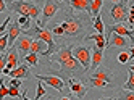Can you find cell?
Masks as SVG:
<instances>
[{
    "label": "cell",
    "instance_id": "obj_20",
    "mask_svg": "<svg viewBox=\"0 0 134 100\" xmlns=\"http://www.w3.org/2000/svg\"><path fill=\"white\" fill-rule=\"evenodd\" d=\"M87 84H89L91 87H97V89H107V87H113L111 84H108V82L102 81V79L92 77V76H89V79H87Z\"/></svg>",
    "mask_w": 134,
    "mask_h": 100
},
{
    "label": "cell",
    "instance_id": "obj_4",
    "mask_svg": "<svg viewBox=\"0 0 134 100\" xmlns=\"http://www.w3.org/2000/svg\"><path fill=\"white\" fill-rule=\"evenodd\" d=\"M60 10H62V3L58 0H45L44 8H42V18L34 23H37L41 27H44V24H47V21L52 19L57 15V12H60Z\"/></svg>",
    "mask_w": 134,
    "mask_h": 100
},
{
    "label": "cell",
    "instance_id": "obj_39",
    "mask_svg": "<svg viewBox=\"0 0 134 100\" xmlns=\"http://www.w3.org/2000/svg\"><path fill=\"white\" fill-rule=\"evenodd\" d=\"M110 3H118V2H121V0H108Z\"/></svg>",
    "mask_w": 134,
    "mask_h": 100
},
{
    "label": "cell",
    "instance_id": "obj_14",
    "mask_svg": "<svg viewBox=\"0 0 134 100\" xmlns=\"http://www.w3.org/2000/svg\"><path fill=\"white\" fill-rule=\"evenodd\" d=\"M7 34H8V44L13 45L16 39L23 34V29H21L20 24H18V21H13V23L8 24V32Z\"/></svg>",
    "mask_w": 134,
    "mask_h": 100
},
{
    "label": "cell",
    "instance_id": "obj_44",
    "mask_svg": "<svg viewBox=\"0 0 134 100\" xmlns=\"http://www.w3.org/2000/svg\"><path fill=\"white\" fill-rule=\"evenodd\" d=\"M100 100H113V98H100Z\"/></svg>",
    "mask_w": 134,
    "mask_h": 100
},
{
    "label": "cell",
    "instance_id": "obj_12",
    "mask_svg": "<svg viewBox=\"0 0 134 100\" xmlns=\"http://www.w3.org/2000/svg\"><path fill=\"white\" fill-rule=\"evenodd\" d=\"M68 87H70V91L78 97V98H82L86 94H87V89H86V86L81 82V81H78L76 77H70L68 79Z\"/></svg>",
    "mask_w": 134,
    "mask_h": 100
},
{
    "label": "cell",
    "instance_id": "obj_2",
    "mask_svg": "<svg viewBox=\"0 0 134 100\" xmlns=\"http://www.w3.org/2000/svg\"><path fill=\"white\" fill-rule=\"evenodd\" d=\"M94 19H91V15L81 12L79 15H74L71 10L70 12H65L63 21H60L58 24L65 29V34L62 39L66 41H73V39H86L89 36V31L94 27L92 26Z\"/></svg>",
    "mask_w": 134,
    "mask_h": 100
},
{
    "label": "cell",
    "instance_id": "obj_9",
    "mask_svg": "<svg viewBox=\"0 0 134 100\" xmlns=\"http://www.w3.org/2000/svg\"><path fill=\"white\" fill-rule=\"evenodd\" d=\"M32 41L34 39H31L29 36H26V34H23V36H20L15 41V47L18 48V53H20V58L23 60L27 53H31V45H32Z\"/></svg>",
    "mask_w": 134,
    "mask_h": 100
},
{
    "label": "cell",
    "instance_id": "obj_11",
    "mask_svg": "<svg viewBox=\"0 0 134 100\" xmlns=\"http://www.w3.org/2000/svg\"><path fill=\"white\" fill-rule=\"evenodd\" d=\"M92 77H97V79H102V81H105V82H108V84H111L113 86V71L110 68H107V66H99L95 71H92V74H91Z\"/></svg>",
    "mask_w": 134,
    "mask_h": 100
},
{
    "label": "cell",
    "instance_id": "obj_24",
    "mask_svg": "<svg viewBox=\"0 0 134 100\" xmlns=\"http://www.w3.org/2000/svg\"><path fill=\"white\" fill-rule=\"evenodd\" d=\"M113 100H134V91H124L118 95V98H113Z\"/></svg>",
    "mask_w": 134,
    "mask_h": 100
},
{
    "label": "cell",
    "instance_id": "obj_13",
    "mask_svg": "<svg viewBox=\"0 0 134 100\" xmlns=\"http://www.w3.org/2000/svg\"><path fill=\"white\" fill-rule=\"evenodd\" d=\"M8 76H10V77H18V79H29V77H34V74H31V71H29V65H27V63H23V65H20L18 68L12 69Z\"/></svg>",
    "mask_w": 134,
    "mask_h": 100
},
{
    "label": "cell",
    "instance_id": "obj_41",
    "mask_svg": "<svg viewBox=\"0 0 134 100\" xmlns=\"http://www.w3.org/2000/svg\"><path fill=\"white\" fill-rule=\"evenodd\" d=\"M129 71H132V73H134V63H132V65L129 66Z\"/></svg>",
    "mask_w": 134,
    "mask_h": 100
},
{
    "label": "cell",
    "instance_id": "obj_15",
    "mask_svg": "<svg viewBox=\"0 0 134 100\" xmlns=\"http://www.w3.org/2000/svg\"><path fill=\"white\" fill-rule=\"evenodd\" d=\"M91 3L92 0H71L70 2V7L76 12H86L89 13L91 12Z\"/></svg>",
    "mask_w": 134,
    "mask_h": 100
},
{
    "label": "cell",
    "instance_id": "obj_26",
    "mask_svg": "<svg viewBox=\"0 0 134 100\" xmlns=\"http://www.w3.org/2000/svg\"><path fill=\"white\" fill-rule=\"evenodd\" d=\"M8 34H2L0 36V52H5V50L8 48Z\"/></svg>",
    "mask_w": 134,
    "mask_h": 100
},
{
    "label": "cell",
    "instance_id": "obj_17",
    "mask_svg": "<svg viewBox=\"0 0 134 100\" xmlns=\"http://www.w3.org/2000/svg\"><path fill=\"white\" fill-rule=\"evenodd\" d=\"M110 42L107 44V47H128L129 42H128V39L124 37V36H120V34H111L110 36Z\"/></svg>",
    "mask_w": 134,
    "mask_h": 100
},
{
    "label": "cell",
    "instance_id": "obj_36",
    "mask_svg": "<svg viewBox=\"0 0 134 100\" xmlns=\"http://www.w3.org/2000/svg\"><path fill=\"white\" fill-rule=\"evenodd\" d=\"M7 2H5V0H0V13H5L7 12Z\"/></svg>",
    "mask_w": 134,
    "mask_h": 100
},
{
    "label": "cell",
    "instance_id": "obj_32",
    "mask_svg": "<svg viewBox=\"0 0 134 100\" xmlns=\"http://www.w3.org/2000/svg\"><path fill=\"white\" fill-rule=\"evenodd\" d=\"M10 23H12V18H10V16L5 18V21H3L2 24H0V36H2V34L5 32V29L8 27V24H10Z\"/></svg>",
    "mask_w": 134,
    "mask_h": 100
},
{
    "label": "cell",
    "instance_id": "obj_1",
    "mask_svg": "<svg viewBox=\"0 0 134 100\" xmlns=\"http://www.w3.org/2000/svg\"><path fill=\"white\" fill-rule=\"evenodd\" d=\"M71 47L73 45H62L57 48V52L52 53L49 57V62L52 66H58V71H55V76H60L63 81H66L68 84V79L70 77H76V76H81L86 69L82 68V65L73 57L71 52Z\"/></svg>",
    "mask_w": 134,
    "mask_h": 100
},
{
    "label": "cell",
    "instance_id": "obj_34",
    "mask_svg": "<svg viewBox=\"0 0 134 100\" xmlns=\"http://www.w3.org/2000/svg\"><path fill=\"white\" fill-rule=\"evenodd\" d=\"M21 81H23V79L12 77V81H10V87H21Z\"/></svg>",
    "mask_w": 134,
    "mask_h": 100
},
{
    "label": "cell",
    "instance_id": "obj_42",
    "mask_svg": "<svg viewBox=\"0 0 134 100\" xmlns=\"http://www.w3.org/2000/svg\"><path fill=\"white\" fill-rule=\"evenodd\" d=\"M45 100H55V98H53V97H47Z\"/></svg>",
    "mask_w": 134,
    "mask_h": 100
},
{
    "label": "cell",
    "instance_id": "obj_35",
    "mask_svg": "<svg viewBox=\"0 0 134 100\" xmlns=\"http://www.w3.org/2000/svg\"><path fill=\"white\" fill-rule=\"evenodd\" d=\"M128 10H129V16H132L134 18V2H132V0H128Z\"/></svg>",
    "mask_w": 134,
    "mask_h": 100
},
{
    "label": "cell",
    "instance_id": "obj_21",
    "mask_svg": "<svg viewBox=\"0 0 134 100\" xmlns=\"http://www.w3.org/2000/svg\"><path fill=\"white\" fill-rule=\"evenodd\" d=\"M102 5H103V0H92V3H91V12H89V15L91 16H97L99 13H100V8H102Z\"/></svg>",
    "mask_w": 134,
    "mask_h": 100
},
{
    "label": "cell",
    "instance_id": "obj_6",
    "mask_svg": "<svg viewBox=\"0 0 134 100\" xmlns=\"http://www.w3.org/2000/svg\"><path fill=\"white\" fill-rule=\"evenodd\" d=\"M110 16L115 23H123L126 21L129 16V10H128V0H121V2L115 3L110 8Z\"/></svg>",
    "mask_w": 134,
    "mask_h": 100
},
{
    "label": "cell",
    "instance_id": "obj_38",
    "mask_svg": "<svg viewBox=\"0 0 134 100\" xmlns=\"http://www.w3.org/2000/svg\"><path fill=\"white\" fill-rule=\"evenodd\" d=\"M58 100H73L71 97H62V98H58Z\"/></svg>",
    "mask_w": 134,
    "mask_h": 100
},
{
    "label": "cell",
    "instance_id": "obj_30",
    "mask_svg": "<svg viewBox=\"0 0 134 100\" xmlns=\"http://www.w3.org/2000/svg\"><path fill=\"white\" fill-rule=\"evenodd\" d=\"M52 32H53L55 36H58V37H63V34H65V29H63L60 24H55V26L52 27Z\"/></svg>",
    "mask_w": 134,
    "mask_h": 100
},
{
    "label": "cell",
    "instance_id": "obj_5",
    "mask_svg": "<svg viewBox=\"0 0 134 100\" xmlns=\"http://www.w3.org/2000/svg\"><path fill=\"white\" fill-rule=\"evenodd\" d=\"M87 45H82V44H76L71 47V52H73V57L78 60V62L82 65V68L87 71V69L91 68V58H92V53Z\"/></svg>",
    "mask_w": 134,
    "mask_h": 100
},
{
    "label": "cell",
    "instance_id": "obj_10",
    "mask_svg": "<svg viewBox=\"0 0 134 100\" xmlns=\"http://www.w3.org/2000/svg\"><path fill=\"white\" fill-rule=\"evenodd\" d=\"M20 63H21V58H20V53H18V48L15 45H12L10 50L7 52V66L5 68H8L12 71V69L20 66Z\"/></svg>",
    "mask_w": 134,
    "mask_h": 100
},
{
    "label": "cell",
    "instance_id": "obj_46",
    "mask_svg": "<svg viewBox=\"0 0 134 100\" xmlns=\"http://www.w3.org/2000/svg\"><path fill=\"white\" fill-rule=\"evenodd\" d=\"M132 63H134V58H132Z\"/></svg>",
    "mask_w": 134,
    "mask_h": 100
},
{
    "label": "cell",
    "instance_id": "obj_3",
    "mask_svg": "<svg viewBox=\"0 0 134 100\" xmlns=\"http://www.w3.org/2000/svg\"><path fill=\"white\" fill-rule=\"evenodd\" d=\"M7 8L15 12V13H18L20 16L31 18L32 21H37V19H39V15L42 13L41 7L36 5V3H31L29 0H15L12 3H7Z\"/></svg>",
    "mask_w": 134,
    "mask_h": 100
},
{
    "label": "cell",
    "instance_id": "obj_40",
    "mask_svg": "<svg viewBox=\"0 0 134 100\" xmlns=\"http://www.w3.org/2000/svg\"><path fill=\"white\" fill-rule=\"evenodd\" d=\"M58 2H63V3H68V5H70V2H71V0H58Z\"/></svg>",
    "mask_w": 134,
    "mask_h": 100
},
{
    "label": "cell",
    "instance_id": "obj_28",
    "mask_svg": "<svg viewBox=\"0 0 134 100\" xmlns=\"http://www.w3.org/2000/svg\"><path fill=\"white\" fill-rule=\"evenodd\" d=\"M129 60H131V55H129V52H121V53L118 55V62H120L121 65H124V63H129Z\"/></svg>",
    "mask_w": 134,
    "mask_h": 100
},
{
    "label": "cell",
    "instance_id": "obj_31",
    "mask_svg": "<svg viewBox=\"0 0 134 100\" xmlns=\"http://www.w3.org/2000/svg\"><path fill=\"white\" fill-rule=\"evenodd\" d=\"M5 66H7V53L0 52V73H3Z\"/></svg>",
    "mask_w": 134,
    "mask_h": 100
},
{
    "label": "cell",
    "instance_id": "obj_27",
    "mask_svg": "<svg viewBox=\"0 0 134 100\" xmlns=\"http://www.w3.org/2000/svg\"><path fill=\"white\" fill-rule=\"evenodd\" d=\"M44 95H45V89H44L42 81H39V84H37V94H36V98L34 100H41Z\"/></svg>",
    "mask_w": 134,
    "mask_h": 100
},
{
    "label": "cell",
    "instance_id": "obj_23",
    "mask_svg": "<svg viewBox=\"0 0 134 100\" xmlns=\"http://www.w3.org/2000/svg\"><path fill=\"white\" fill-rule=\"evenodd\" d=\"M23 60H24V62L29 65V66H37V65H39V63H37V53H34V52L27 53Z\"/></svg>",
    "mask_w": 134,
    "mask_h": 100
},
{
    "label": "cell",
    "instance_id": "obj_37",
    "mask_svg": "<svg viewBox=\"0 0 134 100\" xmlns=\"http://www.w3.org/2000/svg\"><path fill=\"white\" fill-rule=\"evenodd\" d=\"M129 55H131V58H134V45L131 47V52H129Z\"/></svg>",
    "mask_w": 134,
    "mask_h": 100
},
{
    "label": "cell",
    "instance_id": "obj_16",
    "mask_svg": "<svg viewBox=\"0 0 134 100\" xmlns=\"http://www.w3.org/2000/svg\"><path fill=\"white\" fill-rule=\"evenodd\" d=\"M86 41H95V47L100 48V50L107 48V37H105L103 34H99V32L89 34L87 37H86Z\"/></svg>",
    "mask_w": 134,
    "mask_h": 100
},
{
    "label": "cell",
    "instance_id": "obj_43",
    "mask_svg": "<svg viewBox=\"0 0 134 100\" xmlns=\"http://www.w3.org/2000/svg\"><path fill=\"white\" fill-rule=\"evenodd\" d=\"M12 2H15V0H7V3H12Z\"/></svg>",
    "mask_w": 134,
    "mask_h": 100
},
{
    "label": "cell",
    "instance_id": "obj_29",
    "mask_svg": "<svg viewBox=\"0 0 134 100\" xmlns=\"http://www.w3.org/2000/svg\"><path fill=\"white\" fill-rule=\"evenodd\" d=\"M8 91H10V89H8V87L5 86V82L0 79V100H3V97L8 95Z\"/></svg>",
    "mask_w": 134,
    "mask_h": 100
},
{
    "label": "cell",
    "instance_id": "obj_8",
    "mask_svg": "<svg viewBox=\"0 0 134 100\" xmlns=\"http://www.w3.org/2000/svg\"><path fill=\"white\" fill-rule=\"evenodd\" d=\"M111 34H120V36H124V37H129V41H131V44L134 45V31H131L129 27H126V26H123V24H110L108 27H107V44H108V37L111 36Z\"/></svg>",
    "mask_w": 134,
    "mask_h": 100
},
{
    "label": "cell",
    "instance_id": "obj_7",
    "mask_svg": "<svg viewBox=\"0 0 134 100\" xmlns=\"http://www.w3.org/2000/svg\"><path fill=\"white\" fill-rule=\"evenodd\" d=\"M34 77H37L39 81H42V82H45V84H49L50 87H53L55 91H60V92H63L65 89H66V81H63V79L60 77V76H50V74H34Z\"/></svg>",
    "mask_w": 134,
    "mask_h": 100
},
{
    "label": "cell",
    "instance_id": "obj_19",
    "mask_svg": "<svg viewBox=\"0 0 134 100\" xmlns=\"http://www.w3.org/2000/svg\"><path fill=\"white\" fill-rule=\"evenodd\" d=\"M31 52L34 53H41L42 57H47V52H49V45L42 41H32V45H31Z\"/></svg>",
    "mask_w": 134,
    "mask_h": 100
},
{
    "label": "cell",
    "instance_id": "obj_22",
    "mask_svg": "<svg viewBox=\"0 0 134 100\" xmlns=\"http://www.w3.org/2000/svg\"><path fill=\"white\" fill-rule=\"evenodd\" d=\"M94 29H95V32H99V34H103L105 31V26H103V21H102V15L99 13L97 16L94 18V23H92Z\"/></svg>",
    "mask_w": 134,
    "mask_h": 100
},
{
    "label": "cell",
    "instance_id": "obj_18",
    "mask_svg": "<svg viewBox=\"0 0 134 100\" xmlns=\"http://www.w3.org/2000/svg\"><path fill=\"white\" fill-rule=\"evenodd\" d=\"M102 58H103V52H102L100 48L94 47L92 48V58H91V68H92V71H95V69L100 66Z\"/></svg>",
    "mask_w": 134,
    "mask_h": 100
},
{
    "label": "cell",
    "instance_id": "obj_33",
    "mask_svg": "<svg viewBox=\"0 0 134 100\" xmlns=\"http://www.w3.org/2000/svg\"><path fill=\"white\" fill-rule=\"evenodd\" d=\"M10 91H8V95L10 97H21L20 95V87H8Z\"/></svg>",
    "mask_w": 134,
    "mask_h": 100
},
{
    "label": "cell",
    "instance_id": "obj_25",
    "mask_svg": "<svg viewBox=\"0 0 134 100\" xmlns=\"http://www.w3.org/2000/svg\"><path fill=\"white\" fill-rule=\"evenodd\" d=\"M123 89H124V91H134V73L132 71H129L128 81H126V84L123 86Z\"/></svg>",
    "mask_w": 134,
    "mask_h": 100
},
{
    "label": "cell",
    "instance_id": "obj_45",
    "mask_svg": "<svg viewBox=\"0 0 134 100\" xmlns=\"http://www.w3.org/2000/svg\"><path fill=\"white\" fill-rule=\"evenodd\" d=\"M29 2H31V0H29ZM36 2H42V0H36Z\"/></svg>",
    "mask_w": 134,
    "mask_h": 100
}]
</instances>
